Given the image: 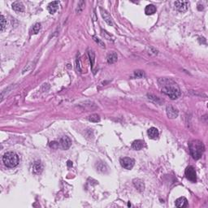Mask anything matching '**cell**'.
I'll return each mask as SVG.
<instances>
[{
    "label": "cell",
    "mask_w": 208,
    "mask_h": 208,
    "mask_svg": "<svg viewBox=\"0 0 208 208\" xmlns=\"http://www.w3.org/2000/svg\"><path fill=\"white\" fill-rule=\"evenodd\" d=\"M147 133H148L149 138H150V139H153V140H156L157 138H159V130L156 129V128H154V127L148 129Z\"/></svg>",
    "instance_id": "obj_12"
},
{
    "label": "cell",
    "mask_w": 208,
    "mask_h": 208,
    "mask_svg": "<svg viewBox=\"0 0 208 208\" xmlns=\"http://www.w3.org/2000/svg\"><path fill=\"white\" fill-rule=\"evenodd\" d=\"M119 163H120V164L124 168L130 170L134 166L135 160L133 159H132V158H129V157H124L122 159H120Z\"/></svg>",
    "instance_id": "obj_5"
},
{
    "label": "cell",
    "mask_w": 208,
    "mask_h": 208,
    "mask_svg": "<svg viewBox=\"0 0 208 208\" xmlns=\"http://www.w3.org/2000/svg\"><path fill=\"white\" fill-rule=\"evenodd\" d=\"M59 145H60V146L62 147V149H64V150H68V149L70 148L71 146H72V141H71V139L68 138V137L64 136V137H63V138L60 139Z\"/></svg>",
    "instance_id": "obj_7"
},
{
    "label": "cell",
    "mask_w": 208,
    "mask_h": 208,
    "mask_svg": "<svg viewBox=\"0 0 208 208\" xmlns=\"http://www.w3.org/2000/svg\"><path fill=\"white\" fill-rule=\"evenodd\" d=\"M88 55H89V60H90V64H91V67H94V62H95V55L93 51H89L88 52Z\"/></svg>",
    "instance_id": "obj_21"
},
{
    "label": "cell",
    "mask_w": 208,
    "mask_h": 208,
    "mask_svg": "<svg viewBox=\"0 0 208 208\" xmlns=\"http://www.w3.org/2000/svg\"><path fill=\"white\" fill-rule=\"evenodd\" d=\"M166 112H167V116L170 119H176L178 116L177 109H176L172 106H168L166 108Z\"/></svg>",
    "instance_id": "obj_8"
},
{
    "label": "cell",
    "mask_w": 208,
    "mask_h": 208,
    "mask_svg": "<svg viewBox=\"0 0 208 208\" xmlns=\"http://www.w3.org/2000/svg\"><path fill=\"white\" fill-rule=\"evenodd\" d=\"M43 166L40 161H35L32 166V170L34 174H40L42 171Z\"/></svg>",
    "instance_id": "obj_11"
},
{
    "label": "cell",
    "mask_w": 208,
    "mask_h": 208,
    "mask_svg": "<svg viewBox=\"0 0 208 208\" xmlns=\"http://www.w3.org/2000/svg\"><path fill=\"white\" fill-rule=\"evenodd\" d=\"M50 146L51 148H54V149H56L59 146V143L57 141H51V144H50Z\"/></svg>",
    "instance_id": "obj_24"
},
{
    "label": "cell",
    "mask_w": 208,
    "mask_h": 208,
    "mask_svg": "<svg viewBox=\"0 0 208 208\" xmlns=\"http://www.w3.org/2000/svg\"><path fill=\"white\" fill-rule=\"evenodd\" d=\"M176 8L180 12H186L188 7L190 6V3L187 1H176L174 3Z\"/></svg>",
    "instance_id": "obj_6"
},
{
    "label": "cell",
    "mask_w": 208,
    "mask_h": 208,
    "mask_svg": "<svg viewBox=\"0 0 208 208\" xmlns=\"http://www.w3.org/2000/svg\"><path fill=\"white\" fill-rule=\"evenodd\" d=\"M156 12V7L152 4H150V5H147L145 8V13L146 15H153L154 13H155Z\"/></svg>",
    "instance_id": "obj_18"
},
{
    "label": "cell",
    "mask_w": 208,
    "mask_h": 208,
    "mask_svg": "<svg viewBox=\"0 0 208 208\" xmlns=\"http://www.w3.org/2000/svg\"><path fill=\"white\" fill-rule=\"evenodd\" d=\"M100 12H101V15L102 16H103V18L104 19V21L107 22V24H108L109 25L113 26L114 25L113 21H112V19H111V15L108 14V12H107V11L103 9L102 7H100Z\"/></svg>",
    "instance_id": "obj_9"
},
{
    "label": "cell",
    "mask_w": 208,
    "mask_h": 208,
    "mask_svg": "<svg viewBox=\"0 0 208 208\" xmlns=\"http://www.w3.org/2000/svg\"><path fill=\"white\" fill-rule=\"evenodd\" d=\"M134 76L137 77V78H141V77H145V73H144L143 71H140V70L135 71Z\"/></svg>",
    "instance_id": "obj_23"
},
{
    "label": "cell",
    "mask_w": 208,
    "mask_h": 208,
    "mask_svg": "<svg viewBox=\"0 0 208 208\" xmlns=\"http://www.w3.org/2000/svg\"><path fill=\"white\" fill-rule=\"evenodd\" d=\"M185 177L186 178L190 181L191 182H193L195 183L197 181V175H196L195 169L193 168L192 166H189L187 167L186 169H185Z\"/></svg>",
    "instance_id": "obj_4"
},
{
    "label": "cell",
    "mask_w": 208,
    "mask_h": 208,
    "mask_svg": "<svg viewBox=\"0 0 208 208\" xmlns=\"http://www.w3.org/2000/svg\"><path fill=\"white\" fill-rule=\"evenodd\" d=\"M59 6V3L58 1H54V2H51V3H50L48 4L47 9H48L51 14H55L58 11Z\"/></svg>",
    "instance_id": "obj_10"
},
{
    "label": "cell",
    "mask_w": 208,
    "mask_h": 208,
    "mask_svg": "<svg viewBox=\"0 0 208 208\" xmlns=\"http://www.w3.org/2000/svg\"><path fill=\"white\" fill-rule=\"evenodd\" d=\"M7 26V21L5 17L3 16V15H1V17H0V31L3 32L4 30V29L6 28Z\"/></svg>",
    "instance_id": "obj_20"
},
{
    "label": "cell",
    "mask_w": 208,
    "mask_h": 208,
    "mask_svg": "<svg viewBox=\"0 0 208 208\" xmlns=\"http://www.w3.org/2000/svg\"><path fill=\"white\" fill-rule=\"evenodd\" d=\"M40 29H41V24H40V23H36V24L33 26V28L31 29L30 34H37L38 33H39Z\"/></svg>",
    "instance_id": "obj_19"
},
{
    "label": "cell",
    "mask_w": 208,
    "mask_h": 208,
    "mask_svg": "<svg viewBox=\"0 0 208 208\" xmlns=\"http://www.w3.org/2000/svg\"><path fill=\"white\" fill-rule=\"evenodd\" d=\"M102 33H103V35L104 37H106L107 40H111V36H110V35H108V34H107V32H106V31H103L102 30Z\"/></svg>",
    "instance_id": "obj_25"
},
{
    "label": "cell",
    "mask_w": 208,
    "mask_h": 208,
    "mask_svg": "<svg viewBox=\"0 0 208 208\" xmlns=\"http://www.w3.org/2000/svg\"><path fill=\"white\" fill-rule=\"evenodd\" d=\"M190 151L194 159H199L203 155L205 146L202 141L199 140H193L190 143Z\"/></svg>",
    "instance_id": "obj_2"
},
{
    "label": "cell",
    "mask_w": 208,
    "mask_h": 208,
    "mask_svg": "<svg viewBox=\"0 0 208 208\" xmlns=\"http://www.w3.org/2000/svg\"><path fill=\"white\" fill-rule=\"evenodd\" d=\"M89 120L94 123L99 122V121H100V117H99V116L97 115V114H93V115H91V116L89 117Z\"/></svg>",
    "instance_id": "obj_22"
},
{
    "label": "cell",
    "mask_w": 208,
    "mask_h": 208,
    "mask_svg": "<svg viewBox=\"0 0 208 208\" xmlns=\"http://www.w3.org/2000/svg\"><path fill=\"white\" fill-rule=\"evenodd\" d=\"M159 85L163 93L168 95L172 100L177 99L180 97L181 95L180 88L178 87L177 83H175L172 80L160 78L159 79Z\"/></svg>",
    "instance_id": "obj_1"
},
{
    "label": "cell",
    "mask_w": 208,
    "mask_h": 208,
    "mask_svg": "<svg viewBox=\"0 0 208 208\" xmlns=\"http://www.w3.org/2000/svg\"><path fill=\"white\" fill-rule=\"evenodd\" d=\"M133 185H134L135 188L139 191V192H142L144 191L145 189V185L144 182L140 179H134L133 180Z\"/></svg>",
    "instance_id": "obj_15"
},
{
    "label": "cell",
    "mask_w": 208,
    "mask_h": 208,
    "mask_svg": "<svg viewBox=\"0 0 208 208\" xmlns=\"http://www.w3.org/2000/svg\"><path fill=\"white\" fill-rule=\"evenodd\" d=\"M187 206H188V201H187V199L185 197H181V198L177 199V201H176V207L183 208L186 207Z\"/></svg>",
    "instance_id": "obj_14"
},
{
    "label": "cell",
    "mask_w": 208,
    "mask_h": 208,
    "mask_svg": "<svg viewBox=\"0 0 208 208\" xmlns=\"http://www.w3.org/2000/svg\"><path fill=\"white\" fill-rule=\"evenodd\" d=\"M117 58H118V56H117L116 53V52H111V53H110L109 55H107V63L111 64H114V63H116L117 61Z\"/></svg>",
    "instance_id": "obj_17"
},
{
    "label": "cell",
    "mask_w": 208,
    "mask_h": 208,
    "mask_svg": "<svg viewBox=\"0 0 208 208\" xmlns=\"http://www.w3.org/2000/svg\"><path fill=\"white\" fill-rule=\"evenodd\" d=\"M144 147V141L141 140H136L132 144V148L135 150H140Z\"/></svg>",
    "instance_id": "obj_16"
},
{
    "label": "cell",
    "mask_w": 208,
    "mask_h": 208,
    "mask_svg": "<svg viewBox=\"0 0 208 208\" xmlns=\"http://www.w3.org/2000/svg\"><path fill=\"white\" fill-rule=\"evenodd\" d=\"M3 162L8 168H13L18 165L19 157L15 152H7L3 156Z\"/></svg>",
    "instance_id": "obj_3"
},
{
    "label": "cell",
    "mask_w": 208,
    "mask_h": 208,
    "mask_svg": "<svg viewBox=\"0 0 208 208\" xmlns=\"http://www.w3.org/2000/svg\"><path fill=\"white\" fill-rule=\"evenodd\" d=\"M93 38H94V40L96 42L99 43V44H100L102 46H104V44L102 42V41H100V40H99V38H98L97 37H95V36H94V37H93Z\"/></svg>",
    "instance_id": "obj_26"
},
{
    "label": "cell",
    "mask_w": 208,
    "mask_h": 208,
    "mask_svg": "<svg viewBox=\"0 0 208 208\" xmlns=\"http://www.w3.org/2000/svg\"><path fill=\"white\" fill-rule=\"evenodd\" d=\"M12 8L14 11L17 12H22L25 11V6L24 4L21 3V2H19V1H16V2H14L12 3Z\"/></svg>",
    "instance_id": "obj_13"
}]
</instances>
